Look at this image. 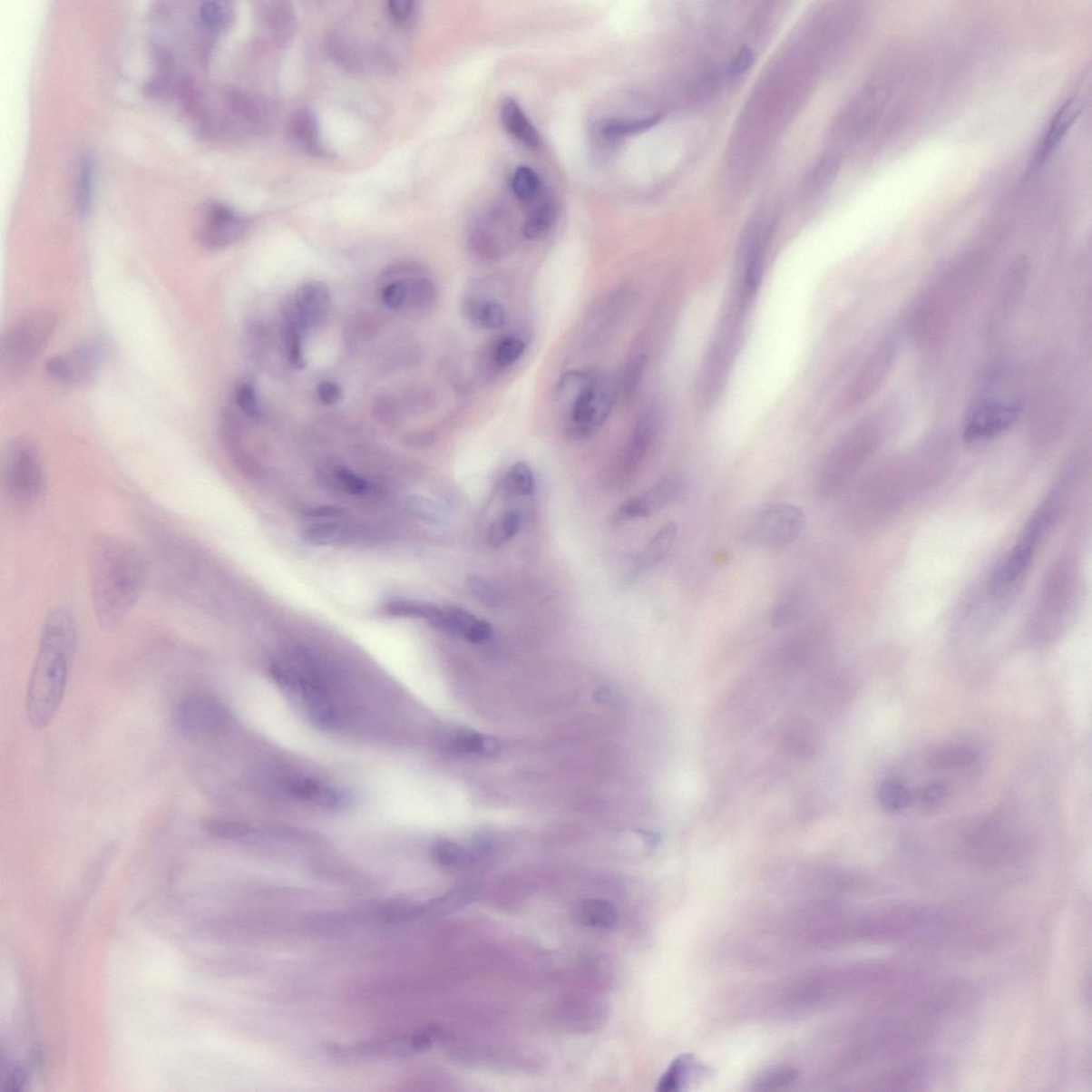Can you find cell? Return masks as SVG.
<instances>
[{"label": "cell", "instance_id": "obj_1", "mask_svg": "<svg viewBox=\"0 0 1092 1092\" xmlns=\"http://www.w3.org/2000/svg\"><path fill=\"white\" fill-rule=\"evenodd\" d=\"M148 567L130 540L108 535L94 540L89 553L91 600L97 621L118 627L141 599Z\"/></svg>", "mask_w": 1092, "mask_h": 1092}, {"label": "cell", "instance_id": "obj_2", "mask_svg": "<svg viewBox=\"0 0 1092 1092\" xmlns=\"http://www.w3.org/2000/svg\"><path fill=\"white\" fill-rule=\"evenodd\" d=\"M74 615L68 609H54L42 629L38 655L30 675L26 712L30 725L44 729L62 705L77 648Z\"/></svg>", "mask_w": 1092, "mask_h": 1092}, {"label": "cell", "instance_id": "obj_3", "mask_svg": "<svg viewBox=\"0 0 1092 1092\" xmlns=\"http://www.w3.org/2000/svg\"><path fill=\"white\" fill-rule=\"evenodd\" d=\"M617 387L609 375L598 370H571L562 375L555 405L564 433L584 440L599 432L614 408Z\"/></svg>", "mask_w": 1092, "mask_h": 1092}, {"label": "cell", "instance_id": "obj_4", "mask_svg": "<svg viewBox=\"0 0 1092 1092\" xmlns=\"http://www.w3.org/2000/svg\"><path fill=\"white\" fill-rule=\"evenodd\" d=\"M883 432L882 420L878 417L867 418L836 443L824 460L819 476V489L824 494L834 493L851 481L877 450Z\"/></svg>", "mask_w": 1092, "mask_h": 1092}, {"label": "cell", "instance_id": "obj_5", "mask_svg": "<svg viewBox=\"0 0 1092 1092\" xmlns=\"http://www.w3.org/2000/svg\"><path fill=\"white\" fill-rule=\"evenodd\" d=\"M1054 512L1053 502L1049 501L1031 517L1018 542L989 580V597L997 602H1006L1020 588L1033 561L1036 549L1051 524Z\"/></svg>", "mask_w": 1092, "mask_h": 1092}, {"label": "cell", "instance_id": "obj_6", "mask_svg": "<svg viewBox=\"0 0 1092 1092\" xmlns=\"http://www.w3.org/2000/svg\"><path fill=\"white\" fill-rule=\"evenodd\" d=\"M746 307L737 301L723 320L709 347L699 379V397L705 405H712L723 392L732 364L736 361L743 332Z\"/></svg>", "mask_w": 1092, "mask_h": 1092}, {"label": "cell", "instance_id": "obj_7", "mask_svg": "<svg viewBox=\"0 0 1092 1092\" xmlns=\"http://www.w3.org/2000/svg\"><path fill=\"white\" fill-rule=\"evenodd\" d=\"M57 318L51 312L28 315L5 333L0 350L4 373L18 375L25 372L44 349L56 327Z\"/></svg>", "mask_w": 1092, "mask_h": 1092}, {"label": "cell", "instance_id": "obj_8", "mask_svg": "<svg viewBox=\"0 0 1092 1092\" xmlns=\"http://www.w3.org/2000/svg\"><path fill=\"white\" fill-rule=\"evenodd\" d=\"M4 483L11 502L27 508L40 500L45 485L44 466L38 452L27 441H17L9 448L4 464Z\"/></svg>", "mask_w": 1092, "mask_h": 1092}, {"label": "cell", "instance_id": "obj_9", "mask_svg": "<svg viewBox=\"0 0 1092 1092\" xmlns=\"http://www.w3.org/2000/svg\"><path fill=\"white\" fill-rule=\"evenodd\" d=\"M229 723L226 707L209 695L187 696L175 709V724L187 738L201 740L215 736L226 729Z\"/></svg>", "mask_w": 1092, "mask_h": 1092}, {"label": "cell", "instance_id": "obj_10", "mask_svg": "<svg viewBox=\"0 0 1092 1092\" xmlns=\"http://www.w3.org/2000/svg\"><path fill=\"white\" fill-rule=\"evenodd\" d=\"M804 513L791 503H775L756 515L750 526L749 536L756 544L768 549H780L795 541L803 532Z\"/></svg>", "mask_w": 1092, "mask_h": 1092}, {"label": "cell", "instance_id": "obj_11", "mask_svg": "<svg viewBox=\"0 0 1092 1092\" xmlns=\"http://www.w3.org/2000/svg\"><path fill=\"white\" fill-rule=\"evenodd\" d=\"M897 355L894 339L885 338L877 346L852 380L840 402L842 410H853L878 391L893 368Z\"/></svg>", "mask_w": 1092, "mask_h": 1092}, {"label": "cell", "instance_id": "obj_12", "mask_svg": "<svg viewBox=\"0 0 1092 1092\" xmlns=\"http://www.w3.org/2000/svg\"><path fill=\"white\" fill-rule=\"evenodd\" d=\"M105 357V345L93 339L78 346L71 353L52 357L46 364V370L60 384L88 385L100 373Z\"/></svg>", "mask_w": 1092, "mask_h": 1092}, {"label": "cell", "instance_id": "obj_13", "mask_svg": "<svg viewBox=\"0 0 1092 1092\" xmlns=\"http://www.w3.org/2000/svg\"><path fill=\"white\" fill-rule=\"evenodd\" d=\"M1021 412V405L1015 400H980L969 414L966 438L974 443L996 439L1018 421Z\"/></svg>", "mask_w": 1092, "mask_h": 1092}, {"label": "cell", "instance_id": "obj_14", "mask_svg": "<svg viewBox=\"0 0 1092 1092\" xmlns=\"http://www.w3.org/2000/svg\"><path fill=\"white\" fill-rule=\"evenodd\" d=\"M249 228V220L230 206L212 202L205 205L197 227V238L210 249L228 247L239 240Z\"/></svg>", "mask_w": 1092, "mask_h": 1092}, {"label": "cell", "instance_id": "obj_15", "mask_svg": "<svg viewBox=\"0 0 1092 1092\" xmlns=\"http://www.w3.org/2000/svg\"><path fill=\"white\" fill-rule=\"evenodd\" d=\"M227 102L230 120L242 131L267 135L275 125L277 109L262 95L233 91Z\"/></svg>", "mask_w": 1092, "mask_h": 1092}, {"label": "cell", "instance_id": "obj_16", "mask_svg": "<svg viewBox=\"0 0 1092 1092\" xmlns=\"http://www.w3.org/2000/svg\"><path fill=\"white\" fill-rule=\"evenodd\" d=\"M683 478L669 474L660 479L645 493L623 503L615 515V523L651 517L660 509L670 505L683 492Z\"/></svg>", "mask_w": 1092, "mask_h": 1092}, {"label": "cell", "instance_id": "obj_17", "mask_svg": "<svg viewBox=\"0 0 1092 1092\" xmlns=\"http://www.w3.org/2000/svg\"><path fill=\"white\" fill-rule=\"evenodd\" d=\"M327 51L330 56L342 68L359 73L370 66L375 69H386L391 64L385 51L377 47H364L353 36L336 32L327 39Z\"/></svg>", "mask_w": 1092, "mask_h": 1092}, {"label": "cell", "instance_id": "obj_18", "mask_svg": "<svg viewBox=\"0 0 1092 1092\" xmlns=\"http://www.w3.org/2000/svg\"><path fill=\"white\" fill-rule=\"evenodd\" d=\"M258 21L265 41L276 48H284L293 40L297 30L296 11L288 2L260 3Z\"/></svg>", "mask_w": 1092, "mask_h": 1092}, {"label": "cell", "instance_id": "obj_19", "mask_svg": "<svg viewBox=\"0 0 1092 1092\" xmlns=\"http://www.w3.org/2000/svg\"><path fill=\"white\" fill-rule=\"evenodd\" d=\"M288 136L297 148L308 155L317 157L330 155L320 135L317 115L311 108L302 107L291 115L288 122Z\"/></svg>", "mask_w": 1092, "mask_h": 1092}, {"label": "cell", "instance_id": "obj_20", "mask_svg": "<svg viewBox=\"0 0 1092 1092\" xmlns=\"http://www.w3.org/2000/svg\"><path fill=\"white\" fill-rule=\"evenodd\" d=\"M294 302L306 330L311 329L317 327L329 312L330 291L324 283L309 282L297 291Z\"/></svg>", "mask_w": 1092, "mask_h": 1092}, {"label": "cell", "instance_id": "obj_21", "mask_svg": "<svg viewBox=\"0 0 1092 1092\" xmlns=\"http://www.w3.org/2000/svg\"><path fill=\"white\" fill-rule=\"evenodd\" d=\"M502 222L500 215L491 212L472 229L469 236L470 247L478 258L494 260L502 256L503 252Z\"/></svg>", "mask_w": 1092, "mask_h": 1092}, {"label": "cell", "instance_id": "obj_22", "mask_svg": "<svg viewBox=\"0 0 1092 1092\" xmlns=\"http://www.w3.org/2000/svg\"><path fill=\"white\" fill-rule=\"evenodd\" d=\"M658 428L659 416L657 411L650 409L641 414L627 448L626 460H624L627 470L637 469L646 459L657 439Z\"/></svg>", "mask_w": 1092, "mask_h": 1092}, {"label": "cell", "instance_id": "obj_23", "mask_svg": "<svg viewBox=\"0 0 1092 1092\" xmlns=\"http://www.w3.org/2000/svg\"><path fill=\"white\" fill-rule=\"evenodd\" d=\"M444 627L447 633L458 635L472 643H483L492 636V627L483 619L459 608L445 609Z\"/></svg>", "mask_w": 1092, "mask_h": 1092}, {"label": "cell", "instance_id": "obj_24", "mask_svg": "<svg viewBox=\"0 0 1092 1092\" xmlns=\"http://www.w3.org/2000/svg\"><path fill=\"white\" fill-rule=\"evenodd\" d=\"M461 312L469 323L484 330L500 329L506 321V311L501 303L483 297H465Z\"/></svg>", "mask_w": 1092, "mask_h": 1092}, {"label": "cell", "instance_id": "obj_25", "mask_svg": "<svg viewBox=\"0 0 1092 1092\" xmlns=\"http://www.w3.org/2000/svg\"><path fill=\"white\" fill-rule=\"evenodd\" d=\"M1079 108L1072 100L1067 101L1059 109L1049 124L1046 132L1045 138L1039 144L1036 153V163L1040 166L1045 163L1048 157L1051 156L1055 150L1063 142L1068 132L1070 131L1073 123L1076 122Z\"/></svg>", "mask_w": 1092, "mask_h": 1092}, {"label": "cell", "instance_id": "obj_26", "mask_svg": "<svg viewBox=\"0 0 1092 1092\" xmlns=\"http://www.w3.org/2000/svg\"><path fill=\"white\" fill-rule=\"evenodd\" d=\"M501 117L507 132L520 142L530 148H537L541 143L536 127L531 122L519 102L512 97H507L502 101Z\"/></svg>", "mask_w": 1092, "mask_h": 1092}, {"label": "cell", "instance_id": "obj_27", "mask_svg": "<svg viewBox=\"0 0 1092 1092\" xmlns=\"http://www.w3.org/2000/svg\"><path fill=\"white\" fill-rule=\"evenodd\" d=\"M678 535V527L672 522L660 527L659 531L655 533L653 538L648 541L640 551L635 561L636 571L639 573L646 572L657 567L658 563L663 561L676 542Z\"/></svg>", "mask_w": 1092, "mask_h": 1092}, {"label": "cell", "instance_id": "obj_28", "mask_svg": "<svg viewBox=\"0 0 1092 1092\" xmlns=\"http://www.w3.org/2000/svg\"><path fill=\"white\" fill-rule=\"evenodd\" d=\"M574 918L580 925L593 930H611L618 923L619 912L609 901L587 900L575 907Z\"/></svg>", "mask_w": 1092, "mask_h": 1092}, {"label": "cell", "instance_id": "obj_29", "mask_svg": "<svg viewBox=\"0 0 1092 1092\" xmlns=\"http://www.w3.org/2000/svg\"><path fill=\"white\" fill-rule=\"evenodd\" d=\"M811 605L809 594L804 590H793L785 594L775 604L770 624L775 629H784L797 622L808 612Z\"/></svg>", "mask_w": 1092, "mask_h": 1092}, {"label": "cell", "instance_id": "obj_30", "mask_svg": "<svg viewBox=\"0 0 1092 1092\" xmlns=\"http://www.w3.org/2000/svg\"><path fill=\"white\" fill-rule=\"evenodd\" d=\"M385 614L394 617L424 619L435 629L443 630L445 611L438 606L430 603L414 602V600H393L385 606Z\"/></svg>", "mask_w": 1092, "mask_h": 1092}, {"label": "cell", "instance_id": "obj_31", "mask_svg": "<svg viewBox=\"0 0 1092 1092\" xmlns=\"http://www.w3.org/2000/svg\"><path fill=\"white\" fill-rule=\"evenodd\" d=\"M660 121V115L642 119H608L600 121L597 132L609 141H616L623 137L635 135L652 129Z\"/></svg>", "mask_w": 1092, "mask_h": 1092}, {"label": "cell", "instance_id": "obj_32", "mask_svg": "<svg viewBox=\"0 0 1092 1092\" xmlns=\"http://www.w3.org/2000/svg\"><path fill=\"white\" fill-rule=\"evenodd\" d=\"M452 748L464 756H492L500 751L501 746L492 737L475 731L461 730L453 736Z\"/></svg>", "mask_w": 1092, "mask_h": 1092}, {"label": "cell", "instance_id": "obj_33", "mask_svg": "<svg viewBox=\"0 0 1092 1092\" xmlns=\"http://www.w3.org/2000/svg\"><path fill=\"white\" fill-rule=\"evenodd\" d=\"M93 161L90 155L83 154L77 161L74 178V204L78 214L86 215L93 199Z\"/></svg>", "mask_w": 1092, "mask_h": 1092}, {"label": "cell", "instance_id": "obj_34", "mask_svg": "<svg viewBox=\"0 0 1092 1092\" xmlns=\"http://www.w3.org/2000/svg\"><path fill=\"white\" fill-rule=\"evenodd\" d=\"M408 295L405 305L411 312L424 313L429 311L438 299V289L435 284L424 277H414L406 282Z\"/></svg>", "mask_w": 1092, "mask_h": 1092}, {"label": "cell", "instance_id": "obj_35", "mask_svg": "<svg viewBox=\"0 0 1092 1092\" xmlns=\"http://www.w3.org/2000/svg\"><path fill=\"white\" fill-rule=\"evenodd\" d=\"M697 1070V1066L694 1058L689 1054L682 1055L672 1061L668 1069L660 1077L658 1090L673 1092L681 1089Z\"/></svg>", "mask_w": 1092, "mask_h": 1092}, {"label": "cell", "instance_id": "obj_36", "mask_svg": "<svg viewBox=\"0 0 1092 1092\" xmlns=\"http://www.w3.org/2000/svg\"><path fill=\"white\" fill-rule=\"evenodd\" d=\"M557 209L553 203H543L537 206L524 222L523 236L529 240H537L548 235L554 228L557 220Z\"/></svg>", "mask_w": 1092, "mask_h": 1092}, {"label": "cell", "instance_id": "obj_37", "mask_svg": "<svg viewBox=\"0 0 1092 1092\" xmlns=\"http://www.w3.org/2000/svg\"><path fill=\"white\" fill-rule=\"evenodd\" d=\"M199 15L201 22L210 33H220L229 27L233 22L234 10L230 4L210 0L200 5Z\"/></svg>", "mask_w": 1092, "mask_h": 1092}, {"label": "cell", "instance_id": "obj_38", "mask_svg": "<svg viewBox=\"0 0 1092 1092\" xmlns=\"http://www.w3.org/2000/svg\"><path fill=\"white\" fill-rule=\"evenodd\" d=\"M514 196L523 202H533L542 190V180L539 174L530 167H519L515 170L512 180Z\"/></svg>", "mask_w": 1092, "mask_h": 1092}, {"label": "cell", "instance_id": "obj_39", "mask_svg": "<svg viewBox=\"0 0 1092 1092\" xmlns=\"http://www.w3.org/2000/svg\"><path fill=\"white\" fill-rule=\"evenodd\" d=\"M522 518L517 511L503 512L490 526L488 532L489 543L501 546L511 541L521 530Z\"/></svg>", "mask_w": 1092, "mask_h": 1092}, {"label": "cell", "instance_id": "obj_40", "mask_svg": "<svg viewBox=\"0 0 1092 1092\" xmlns=\"http://www.w3.org/2000/svg\"><path fill=\"white\" fill-rule=\"evenodd\" d=\"M406 509L415 519L430 525L440 524L445 519L444 509L427 496L411 495L406 502Z\"/></svg>", "mask_w": 1092, "mask_h": 1092}, {"label": "cell", "instance_id": "obj_41", "mask_svg": "<svg viewBox=\"0 0 1092 1092\" xmlns=\"http://www.w3.org/2000/svg\"><path fill=\"white\" fill-rule=\"evenodd\" d=\"M430 852L436 863L446 867L463 866L469 864L472 860L469 852L457 843L448 840L436 841Z\"/></svg>", "mask_w": 1092, "mask_h": 1092}, {"label": "cell", "instance_id": "obj_42", "mask_svg": "<svg viewBox=\"0 0 1092 1092\" xmlns=\"http://www.w3.org/2000/svg\"><path fill=\"white\" fill-rule=\"evenodd\" d=\"M204 829L217 839L229 841H244L254 834L248 824L226 819H210L205 822Z\"/></svg>", "mask_w": 1092, "mask_h": 1092}, {"label": "cell", "instance_id": "obj_43", "mask_svg": "<svg viewBox=\"0 0 1092 1092\" xmlns=\"http://www.w3.org/2000/svg\"><path fill=\"white\" fill-rule=\"evenodd\" d=\"M647 359L645 356L634 357L624 367L619 386L617 388L618 395L623 399L632 398L640 385L643 372H645Z\"/></svg>", "mask_w": 1092, "mask_h": 1092}, {"label": "cell", "instance_id": "obj_44", "mask_svg": "<svg viewBox=\"0 0 1092 1092\" xmlns=\"http://www.w3.org/2000/svg\"><path fill=\"white\" fill-rule=\"evenodd\" d=\"M978 755L975 751L966 747V746H954L941 749L933 755L931 758L932 765L939 768L955 769L969 765L975 761Z\"/></svg>", "mask_w": 1092, "mask_h": 1092}, {"label": "cell", "instance_id": "obj_45", "mask_svg": "<svg viewBox=\"0 0 1092 1092\" xmlns=\"http://www.w3.org/2000/svg\"><path fill=\"white\" fill-rule=\"evenodd\" d=\"M505 484L513 494L531 495L536 485L531 466L525 463H515L507 473Z\"/></svg>", "mask_w": 1092, "mask_h": 1092}, {"label": "cell", "instance_id": "obj_46", "mask_svg": "<svg viewBox=\"0 0 1092 1092\" xmlns=\"http://www.w3.org/2000/svg\"><path fill=\"white\" fill-rule=\"evenodd\" d=\"M912 795L899 780H887L879 788V800L885 810L899 811L909 804Z\"/></svg>", "mask_w": 1092, "mask_h": 1092}, {"label": "cell", "instance_id": "obj_47", "mask_svg": "<svg viewBox=\"0 0 1092 1092\" xmlns=\"http://www.w3.org/2000/svg\"><path fill=\"white\" fill-rule=\"evenodd\" d=\"M385 11L394 25L405 29L414 25L420 9L414 0H391L386 3Z\"/></svg>", "mask_w": 1092, "mask_h": 1092}, {"label": "cell", "instance_id": "obj_48", "mask_svg": "<svg viewBox=\"0 0 1092 1092\" xmlns=\"http://www.w3.org/2000/svg\"><path fill=\"white\" fill-rule=\"evenodd\" d=\"M526 344L521 337L506 336L496 345L494 362L501 368H507L517 363L524 355Z\"/></svg>", "mask_w": 1092, "mask_h": 1092}, {"label": "cell", "instance_id": "obj_49", "mask_svg": "<svg viewBox=\"0 0 1092 1092\" xmlns=\"http://www.w3.org/2000/svg\"><path fill=\"white\" fill-rule=\"evenodd\" d=\"M467 587L473 596L481 600L489 608H496L501 604V597L499 591L491 584L488 580H485L481 575H471L467 579Z\"/></svg>", "mask_w": 1092, "mask_h": 1092}, {"label": "cell", "instance_id": "obj_50", "mask_svg": "<svg viewBox=\"0 0 1092 1092\" xmlns=\"http://www.w3.org/2000/svg\"><path fill=\"white\" fill-rule=\"evenodd\" d=\"M343 538V530L336 524H318L305 532L307 543L317 546L336 544Z\"/></svg>", "mask_w": 1092, "mask_h": 1092}, {"label": "cell", "instance_id": "obj_51", "mask_svg": "<svg viewBox=\"0 0 1092 1092\" xmlns=\"http://www.w3.org/2000/svg\"><path fill=\"white\" fill-rule=\"evenodd\" d=\"M326 788L327 787L321 785L318 781L307 778V776L296 778L293 781H290L288 785V791L291 795H293L294 797L305 800H315V802H317L318 804L321 803V799L324 797Z\"/></svg>", "mask_w": 1092, "mask_h": 1092}, {"label": "cell", "instance_id": "obj_52", "mask_svg": "<svg viewBox=\"0 0 1092 1092\" xmlns=\"http://www.w3.org/2000/svg\"><path fill=\"white\" fill-rule=\"evenodd\" d=\"M236 405L245 415L258 418L260 415L257 393L251 385L241 384L235 394Z\"/></svg>", "mask_w": 1092, "mask_h": 1092}, {"label": "cell", "instance_id": "obj_53", "mask_svg": "<svg viewBox=\"0 0 1092 1092\" xmlns=\"http://www.w3.org/2000/svg\"><path fill=\"white\" fill-rule=\"evenodd\" d=\"M406 295H408L406 282L395 281L385 285L382 291V299L388 307L398 309L405 306Z\"/></svg>", "mask_w": 1092, "mask_h": 1092}, {"label": "cell", "instance_id": "obj_54", "mask_svg": "<svg viewBox=\"0 0 1092 1092\" xmlns=\"http://www.w3.org/2000/svg\"><path fill=\"white\" fill-rule=\"evenodd\" d=\"M338 481L341 482L345 490L353 494H364L368 489V483L366 479L354 474L348 470H339L337 472Z\"/></svg>", "mask_w": 1092, "mask_h": 1092}, {"label": "cell", "instance_id": "obj_55", "mask_svg": "<svg viewBox=\"0 0 1092 1092\" xmlns=\"http://www.w3.org/2000/svg\"><path fill=\"white\" fill-rule=\"evenodd\" d=\"M754 53H752L749 47H744L743 50H740L736 56L733 59L730 66L731 74L733 76L743 75L744 73L747 72L751 68L752 64H754Z\"/></svg>", "mask_w": 1092, "mask_h": 1092}, {"label": "cell", "instance_id": "obj_56", "mask_svg": "<svg viewBox=\"0 0 1092 1092\" xmlns=\"http://www.w3.org/2000/svg\"><path fill=\"white\" fill-rule=\"evenodd\" d=\"M317 395L326 405H336L343 398L342 388L330 381H324L317 387Z\"/></svg>", "mask_w": 1092, "mask_h": 1092}, {"label": "cell", "instance_id": "obj_57", "mask_svg": "<svg viewBox=\"0 0 1092 1092\" xmlns=\"http://www.w3.org/2000/svg\"><path fill=\"white\" fill-rule=\"evenodd\" d=\"M375 415L384 422H391L397 414V406L390 396H381L374 404Z\"/></svg>", "mask_w": 1092, "mask_h": 1092}, {"label": "cell", "instance_id": "obj_58", "mask_svg": "<svg viewBox=\"0 0 1092 1092\" xmlns=\"http://www.w3.org/2000/svg\"><path fill=\"white\" fill-rule=\"evenodd\" d=\"M421 272V267H418L417 264L404 263L392 266L390 268H387L384 273V277L387 278V280L390 278L391 282H395L397 281V278H405L408 276L414 278V275H420Z\"/></svg>", "mask_w": 1092, "mask_h": 1092}, {"label": "cell", "instance_id": "obj_59", "mask_svg": "<svg viewBox=\"0 0 1092 1092\" xmlns=\"http://www.w3.org/2000/svg\"><path fill=\"white\" fill-rule=\"evenodd\" d=\"M946 793V787L942 784H934L928 785L921 792V799L926 804H934L940 802Z\"/></svg>", "mask_w": 1092, "mask_h": 1092}]
</instances>
